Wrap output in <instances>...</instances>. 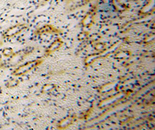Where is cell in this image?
<instances>
[{"label":"cell","instance_id":"6da1fadb","mask_svg":"<svg viewBox=\"0 0 155 130\" xmlns=\"http://www.w3.org/2000/svg\"><path fill=\"white\" fill-rule=\"evenodd\" d=\"M22 26L21 25H16L13 27H11L3 33L2 36L4 38H10L12 36H15V35L19 33L22 29Z\"/></svg>","mask_w":155,"mask_h":130},{"label":"cell","instance_id":"7a4b0ae2","mask_svg":"<svg viewBox=\"0 0 155 130\" xmlns=\"http://www.w3.org/2000/svg\"><path fill=\"white\" fill-rule=\"evenodd\" d=\"M2 53L5 57H9L13 53V50L10 48H5L2 51Z\"/></svg>","mask_w":155,"mask_h":130}]
</instances>
